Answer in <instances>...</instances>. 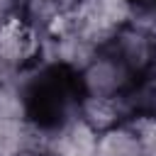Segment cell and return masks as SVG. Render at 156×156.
<instances>
[{"mask_svg":"<svg viewBox=\"0 0 156 156\" xmlns=\"http://www.w3.org/2000/svg\"><path fill=\"white\" fill-rule=\"evenodd\" d=\"M136 80L139 78L105 46L78 73V85L85 98H119Z\"/></svg>","mask_w":156,"mask_h":156,"instance_id":"6da1fadb","label":"cell"},{"mask_svg":"<svg viewBox=\"0 0 156 156\" xmlns=\"http://www.w3.org/2000/svg\"><path fill=\"white\" fill-rule=\"evenodd\" d=\"M136 78L151 73L156 68V37L149 32H141L136 27H119L112 39L105 44Z\"/></svg>","mask_w":156,"mask_h":156,"instance_id":"7a4b0ae2","label":"cell"},{"mask_svg":"<svg viewBox=\"0 0 156 156\" xmlns=\"http://www.w3.org/2000/svg\"><path fill=\"white\" fill-rule=\"evenodd\" d=\"M46 132H49V139H46L44 156H95L98 132L90 129L80 117Z\"/></svg>","mask_w":156,"mask_h":156,"instance_id":"3957f363","label":"cell"},{"mask_svg":"<svg viewBox=\"0 0 156 156\" xmlns=\"http://www.w3.org/2000/svg\"><path fill=\"white\" fill-rule=\"evenodd\" d=\"M78 117L100 134L115 124L129 122V107H127L124 95L119 98H85L83 95L78 105Z\"/></svg>","mask_w":156,"mask_h":156,"instance_id":"277c9868","label":"cell"},{"mask_svg":"<svg viewBox=\"0 0 156 156\" xmlns=\"http://www.w3.org/2000/svg\"><path fill=\"white\" fill-rule=\"evenodd\" d=\"M95 156H144V151L134 127L129 122H122L98 134Z\"/></svg>","mask_w":156,"mask_h":156,"instance_id":"5b68a950","label":"cell"},{"mask_svg":"<svg viewBox=\"0 0 156 156\" xmlns=\"http://www.w3.org/2000/svg\"><path fill=\"white\" fill-rule=\"evenodd\" d=\"M78 2L80 0H22L20 17L41 34L56 17L73 12Z\"/></svg>","mask_w":156,"mask_h":156,"instance_id":"8992f818","label":"cell"},{"mask_svg":"<svg viewBox=\"0 0 156 156\" xmlns=\"http://www.w3.org/2000/svg\"><path fill=\"white\" fill-rule=\"evenodd\" d=\"M129 124L134 127V132L141 141L144 156H156V115L154 117H134V119H129Z\"/></svg>","mask_w":156,"mask_h":156,"instance_id":"52a82bcc","label":"cell"}]
</instances>
